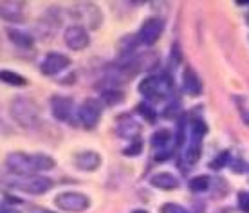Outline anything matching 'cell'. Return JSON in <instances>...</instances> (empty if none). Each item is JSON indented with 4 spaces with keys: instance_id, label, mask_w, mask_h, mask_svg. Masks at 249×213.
<instances>
[{
    "instance_id": "52a82bcc",
    "label": "cell",
    "mask_w": 249,
    "mask_h": 213,
    "mask_svg": "<svg viewBox=\"0 0 249 213\" xmlns=\"http://www.w3.org/2000/svg\"><path fill=\"white\" fill-rule=\"evenodd\" d=\"M101 112H103L101 101L94 100V98H87L80 105V108H78V119H80V123L87 130H90V128L98 126V123H100L101 119Z\"/></svg>"
},
{
    "instance_id": "44dd1931",
    "label": "cell",
    "mask_w": 249,
    "mask_h": 213,
    "mask_svg": "<svg viewBox=\"0 0 249 213\" xmlns=\"http://www.w3.org/2000/svg\"><path fill=\"white\" fill-rule=\"evenodd\" d=\"M136 112L144 119V121H148V123H154L157 119V112L154 110V106L150 105L148 101H143V103H139L136 106Z\"/></svg>"
},
{
    "instance_id": "3957f363",
    "label": "cell",
    "mask_w": 249,
    "mask_h": 213,
    "mask_svg": "<svg viewBox=\"0 0 249 213\" xmlns=\"http://www.w3.org/2000/svg\"><path fill=\"white\" fill-rule=\"evenodd\" d=\"M9 112L13 119L24 128H31L38 123V108L29 98H15L9 105Z\"/></svg>"
},
{
    "instance_id": "30bf717a",
    "label": "cell",
    "mask_w": 249,
    "mask_h": 213,
    "mask_svg": "<svg viewBox=\"0 0 249 213\" xmlns=\"http://www.w3.org/2000/svg\"><path fill=\"white\" fill-rule=\"evenodd\" d=\"M63 40H65V45L72 51H83L89 45L90 38H89V31L85 27L74 24L69 25L65 29V35H63Z\"/></svg>"
},
{
    "instance_id": "836d02e7",
    "label": "cell",
    "mask_w": 249,
    "mask_h": 213,
    "mask_svg": "<svg viewBox=\"0 0 249 213\" xmlns=\"http://www.w3.org/2000/svg\"><path fill=\"white\" fill-rule=\"evenodd\" d=\"M0 213H20L18 210H15V208H9V206H4L2 208V212Z\"/></svg>"
},
{
    "instance_id": "1f68e13d",
    "label": "cell",
    "mask_w": 249,
    "mask_h": 213,
    "mask_svg": "<svg viewBox=\"0 0 249 213\" xmlns=\"http://www.w3.org/2000/svg\"><path fill=\"white\" fill-rule=\"evenodd\" d=\"M170 156H172V154H170V152H157L156 161H164V159H168Z\"/></svg>"
},
{
    "instance_id": "cb8c5ba5",
    "label": "cell",
    "mask_w": 249,
    "mask_h": 213,
    "mask_svg": "<svg viewBox=\"0 0 249 213\" xmlns=\"http://www.w3.org/2000/svg\"><path fill=\"white\" fill-rule=\"evenodd\" d=\"M200 159V143H192L184 152V161L188 164H195Z\"/></svg>"
},
{
    "instance_id": "7c38bea8",
    "label": "cell",
    "mask_w": 249,
    "mask_h": 213,
    "mask_svg": "<svg viewBox=\"0 0 249 213\" xmlns=\"http://www.w3.org/2000/svg\"><path fill=\"white\" fill-rule=\"evenodd\" d=\"M116 132H118L119 138H126V139H136L139 138V132H141V126L132 116H119L118 121H116Z\"/></svg>"
},
{
    "instance_id": "7402d4cb",
    "label": "cell",
    "mask_w": 249,
    "mask_h": 213,
    "mask_svg": "<svg viewBox=\"0 0 249 213\" xmlns=\"http://www.w3.org/2000/svg\"><path fill=\"white\" fill-rule=\"evenodd\" d=\"M0 78H2V82L9 83V85H17V87L27 85V80H25L24 76L17 74V72H13V71H2V72H0Z\"/></svg>"
},
{
    "instance_id": "277c9868",
    "label": "cell",
    "mask_w": 249,
    "mask_h": 213,
    "mask_svg": "<svg viewBox=\"0 0 249 213\" xmlns=\"http://www.w3.org/2000/svg\"><path fill=\"white\" fill-rule=\"evenodd\" d=\"M71 15L78 22V25L85 27V29H98L101 25V22H103L101 9L96 4H90V2H80V4H76L71 9Z\"/></svg>"
},
{
    "instance_id": "9a60e30c",
    "label": "cell",
    "mask_w": 249,
    "mask_h": 213,
    "mask_svg": "<svg viewBox=\"0 0 249 213\" xmlns=\"http://www.w3.org/2000/svg\"><path fill=\"white\" fill-rule=\"evenodd\" d=\"M150 184L157 190H164V192H170V190H175L179 186V179L170 174V172H159L156 176H152L150 179Z\"/></svg>"
},
{
    "instance_id": "2e32d148",
    "label": "cell",
    "mask_w": 249,
    "mask_h": 213,
    "mask_svg": "<svg viewBox=\"0 0 249 213\" xmlns=\"http://www.w3.org/2000/svg\"><path fill=\"white\" fill-rule=\"evenodd\" d=\"M2 17L7 22H22L24 20V4H20V2H2Z\"/></svg>"
},
{
    "instance_id": "4316f807",
    "label": "cell",
    "mask_w": 249,
    "mask_h": 213,
    "mask_svg": "<svg viewBox=\"0 0 249 213\" xmlns=\"http://www.w3.org/2000/svg\"><path fill=\"white\" fill-rule=\"evenodd\" d=\"M159 212L161 213H190L184 206L175 204V202H166V204H162V206L159 208Z\"/></svg>"
},
{
    "instance_id": "83f0119b",
    "label": "cell",
    "mask_w": 249,
    "mask_h": 213,
    "mask_svg": "<svg viewBox=\"0 0 249 213\" xmlns=\"http://www.w3.org/2000/svg\"><path fill=\"white\" fill-rule=\"evenodd\" d=\"M177 116H181V105H179V101H172V103L166 106V110H164V118L175 119Z\"/></svg>"
},
{
    "instance_id": "d6986e66",
    "label": "cell",
    "mask_w": 249,
    "mask_h": 213,
    "mask_svg": "<svg viewBox=\"0 0 249 213\" xmlns=\"http://www.w3.org/2000/svg\"><path fill=\"white\" fill-rule=\"evenodd\" d=\"M210 186H212V179L208 176H197L190 181V190L195 192V194H202V192H206Z\"/></svg>"
},
{
    "instance_id": "ffe728a7",
    "label": "cell",
    "mask_w": 249,
    "mask_h": 213,
    "mask_svg": "<svg viewBox=\"0 0 249 213\" xmlns=\"http://www.w3.org/2000/svg\"><path fill=\"white\" fill-rule=\"evenodd\" d=\"M170 139H172V134H170V130H166V128H161V130H157L154 136H152V146L154 148H166V144L170 143Z\"/></svg>"
},
{
    "instance_id": "d590c367",
    "label": "cell",
    "mask_w": 249,
    "mask_h": 213,
    "mask_svg": "<svg viewBox=\"0 0 249 213\" xmlns=\"http://www.w3.org/2000/svg\"><path fill=\"white\" fill-rule=\"evenodd\" d=\"M132 213H148V212H146V210H134Z\"/></svg>"
},
{
    "instance_id": "8fae6325",
    "label": "cell",
    "mask_w": 249,
    "mask_h": 213,
    "mask_svg": "<svg viewBox=\"0 0 249 213\" xmlns=\"http://www.w3.org/2000/svg\"><path fill=\"white\" fill-rule=\"evenodd\" d=\"M72 106H74V101L69 96L56 94L51 98V112L58 121H69L72 114Z\"/></svg>"
},
{
    "instance_id": "5b68a950",
    "label": "cell",
    "mask_w": 249,
    "mask_h": 213,
    "mask_svg": "<svg viewBox=\"0 0 249 213\" xmlns=\"http://www.w3.org/2000/svg\"><path fill=\"white\" fill-rule=\"evenodd\" d=\"M15 190H20L29 195H42L53 188V181L44 176H24L9 182Z\"/></svg>"
},
{
    "instance_id": "d6a6232c",
    "label": "cell",
    "mask_w": 249,
    "mask_h": 213,
    "mask_svg": "<svg viewBox=\"0 0 249 213\" xmlns=\"http://www.w3.org/2000/svg\"><path fill=\"white\" fill-rule=\"evenodd\" d=\"M31 213H54V212H51V210H45V208H33Z\"/></svg>"
},
{
    "instance_id": "5bb4252c",
    "label": "cell",
    "mask_w": 249,
    "mask_h": 213,
    "mask_svg": "<svg viewBox=\"0 0 249 213\" xmlns=\"http://www.w3.org/2000/svg\"><path fill=\"white\" fill-rule=\"evenodd\" d=\"M182 87L192 96H199L202 92V82L192 67H184V71H182Z\"/></svg>"
},
{
    "instance_id": "4dcf8cb0",
    "label": "cell",
    "mask_w": 249,
    "mask_h": 213,
    "mask_svg": "<svg viewBox=\"0 0 249 213\" xmlns=\"http://www.w3.org/2000/svg\"><path fill=\"white\" fill-rule=\"evenodd\" d=\"M231 170H233V174H244L246 172V163L242 159H237V161L231 163Z\"/></svg>"
},
{
    "instance_id": "ba28073f",
    "label": "cell",
    "mask_w": 249,
    "mask_h": 213,
    "mask_svg": "<svg viewBox=\"0 0 249 213\" xmlns=\"http://www.w3.org/2000/svg\"><path fill=\"white\" fill-rule=\"evenodd\" d=\"M162 31H164V22L162 18H157V17H152V18H146L139 29V42L143 45H154L161 38Z\"/></svg>"
},
{
    "instance_id": "8992f818",
    "label": "cell",
    "mask_w": 249,
    "mask_h": 213,
    "mask_svg": "<svg viewBox=\"0 0 249 213\" xmlns=\"http://www.w3.org/2000/svg\"><path fill=\"white\" fill-rule=\"evenodd\" d=\"M54 204L63 212L81 213L90 206V199L85 194H80V192H65V194L56 195Z\"/></svg>"
},
{
    "instance_id": "d4e9b609",
    "label": "cell",
    "mask_w": 249,
    "mask_h": 213,
    "mask_svg": "<svg viewBox=\"0 0 249 213\" xmlns=\"http://www.w3.org/2000/svg\"><path fill=\"white\" fill-rule=\"evenodd\" d=\"M141 150H143V141H141L139 138H136V139H132L130 144H128V146L123 150V156L136 157V156H139V154H141Z\"/></svg>"
},
{
    "instance_id": "f546056e",
    "label": "cell",
    "mask_w": 249,
    "mask_h": 213,
    "mask_svg": "<svg viewBox=\"0 0 249 213\" xmlns=\"http://www.w3.org/2000/svg\"><path fill=\"white\" fill-rule=\"evenodd\" d=\"M184 132H186V118H182L181 121H179V125H177V141H175L177 146H181V144L184 143V139H186Z\"/></svg>"
},
{
    "instance_id": "9c48e42d",
    "label": "cell",
    "mask_w": 249,
    "mask_h": 213,
    "mask_svg": "<svg viewBox=\"0 0 249 213\" xmlns=\"http://www.w3.org/2000/svg\"><path fill=\"white\" fill-rule=\"evenodd\" d=\"M69 65H71V58L62 54V53L53 51V53H49V54L42 60L40 71H42L45 76H56V74H60L62 71L67 69Z\"/></svg>"
},
{
    "instance_id": "f1b7e54d",
    "label": "cell",
    "mask_w": 249,
    "mask_h": 213,
    "mask_svg": "<svg viewBox=\"0 0 249 213\" xmlns=\"http://www.w3.org/2000/svg\"><path fill=\"white\" fill-rule=\"evenodd\" d=\"M237 204H238V208H240V212L249 213V194L248 192H238Z\"/></svg>"
},
{
    "instance_id": "6da1fadb",
    "label": "cell",
    "mask_w": 249,
    "mask_h": 213,
    "mask_svg": "<svg viewBox=\"0 0 249 213\" xmlns=\"http://www.w3.org/2000/svg\"><path fill=\"white\" fill-rule=\"evenodd\" d=\"M6 166L15 176H38V172H47L56 166V161L47 154H24L13 152L6 157Z\"/></svg>"
},
{
    "instance_id": "e0dca14e",
    "label": "cell",
    "mask_w": 249,
    "mask_h": 213,
    "mask_svg": "<svg viewBox=\"0 0 249 213\" xmlns=\"http://www.w3.org/2000/svg\"><path fill=\"white\" fill-rule=\"evenodd\" d=\"M7 36L15 45H18L22 49H29L33 47V38L24 31H18V29H7Z\"/></svg>"
},
{
    "instance_id": "4fadbf2b",
    "label": "cell",
    "mask_w": 249,
    "mask_h": 213,
    "mask_svg": "<svg viewBox=\"0 0 249 213\" xmlns=\"http://www.w3.org/2000/svg\"><path fill=\"white\" fill-rule=\"evenodd\" d=\"M74 164L83 172H94V170L100 168L101 164V156L94 150H85L80 152L74 156Z\"/></svg>"
},
{
    "instance_id": "484cf974",
    "label": "cell",
    "mask_w": 249,
    "mask_h": 213,
    "mask_svg": "<svg viewBox=\"0 0 249 213\" xmlns=\"http://www.w3.org/2000/svg\"><path fill=\"white\" fill-rule=\"evenodd\" d=\"M230 161H231V154L228 150H224L213 159L212 163H210V166H212L213 170H220V168H224L226 164H230Z\"/></svg>"
},
{
    "instance_id": "603a6c76",
    "label": "cell",
    "mask_w": 249,
    "mask_h": 213,
    "mask_svg": "<svg viewBox=\"0 0 249 213\" xmlns=\"http://www.w3.org/2000/svg\"><path fill=\"white\" fill-rule=\"evenodd\" d=\"M124 100V94L121 90H116V89H108L103 92V101H105L107 105H118L121 101Z\"/></svg>"
},
{
    "instance_id": "7a4b0ae2",
    "label": "cell",
    "mask_w": 249,
    "mask_h": 213,
    "mask_svg": "<svg viewBox=\"0 0 249 213\" xmlns=\"http://www.w3.org/2000/svg\"><path fill=\"white\" fill-rule=\"evenodd\" d=\"M174 82L170 76H146L139 83V92L148 101H161L172 96Z\"/></svg>"
},
{
    "instance_id": "e575fe53",
    "label": "cell",
    "mask_w": 249,
    "mask_h": 213,
    "mask_svg": "<svg viewBox=\"0 0 249 213\" xmlns=\"http://www.w3.org/2000/svg\"><path fill=\"white\" fill-rule=\"evenodd\" d=\"M242 119L246 121V125H249V112L248 110H242Z\"/></svg>"
},
{
    "instance_id": "ac0fdd59",
    "label": "cell",
    "mask_w": 249,
    "mask_h": 213,
    "mask_svg": "<svg viewBox=\"0 0 249 213\" xmlns=\"http://www.w3.org/2000/svg\"><path fill=\"white\" fill-rule=\"evenodd\" d=\"M208 134V125L202 119L192 121V143H202V138Z\"/></svg>"
}]
</instances>
